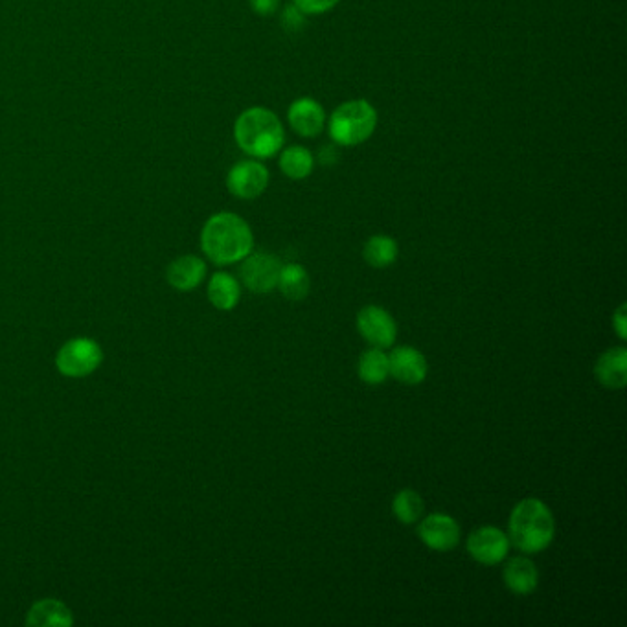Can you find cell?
<instances>
[{
    "mask_svg": "<svg viewBox=\"0 0 627 627\" xmlns=\"http://www.w3.org/2000/svg\"><path fill=\"white\" fill-rule=\"evenodd\" d=\"M201 247L210 262L230 265L251 254L254 236L243 217L232 212H219L206 221L201 232Z\"/></svg>",
    "mask_w": 627,
    "mask_h": 627,
    "instance_id": "cell-1",
    "label": "cell"
},
{
    "mask_svg": "<svg viewBox=\"0 0 627 627\" xmlns=\"http://www.w3.org/2000/svg\"><path fill=\"white\" fill-rule=\"evenodd\" d=\"M315 168V159L311 155V151L304 146H291V148L282 149L280 153V170L285 177L293 179V181H302L308 179Z\"/></svg>",
    "mask_w": 627,
    "mask_h": 627,
    "instance_id": "cell-19",
    "label": "cell"
},
{
    "mask_svg": "<svg viewBox=\"0 0 627 627\" xmlns=\"http://www.w3.org/2000/svg\"><path fill=\"white\" fill-rule=\"evenodd\" d=\"M376 127V109L366 100L341 103L328 120L331 140L342 148H354L363 144L374 135Z\"/></svg>",
    "mask_w": 627,
    "mask_h": 627,
    "instance_id": "cell-4",
    "label": "cell"
},
{
    "mask_svg": "<svg viewBox=\"0 0 627 627\" xmlns=\"http://www.w3.org/2000/svg\"><path fill=\"white\" fill-rule=\"evenodd\" d=\"M504 585L508 591L519 596H528L534 593L539 585V572L536 563L525 556H515L510 559L502 572Z\"/></svg>",
    "mask_w": 627,
    "mask_h": 627,
    "instance_id": "cell-13",
    "label": "cell"
},
{
    "mask_svg": "<svg viewBox=\"0 0 627 627\" xmlns=\"http://www.w3.org/2000/svg\"><path fill=\"white\" fill-rule=\"evenodd\" d=\"M269 170L260 160H241L228 171L227 188L238 199L251 201L267 190Z\"/></svg>",
    "mask_w": 627,
    "mask_h": 627,
    "instance_id": "cell-7",
    "label": "cell"
},
{
    "mask_svg": "<svg viewBox=\"0 0 627 627\" xmlns=\"http://www.w3.org/2000/svg\"><path fill=\"white\" fill-rule=\"evenodd\" d=\"M627 313L626 304H620V308L616 309L615 315H613V326H615L616 333L622 341L627 339Z\"/></svg>",
    "mask_w": 627,
    "mask_h": 627,
    "instance_id": "cell-26",
    "label": "cell"
},
{
    "mask_svg": "<svg viewBox=\"0 0 627 627\" xmlns=\"http://www.w3.org/2000/svg\"><path fill=\"white\" fill-rule=\"evenodd\" d=\"M276 287L287 300H293V302L304 300L308 297L309 287H311L308 271L300 263L282 265Z\"/></svg>",
    "mask_w": 627,
    "mask_h": 627,
    "instance_id": "cell-18",
    "label": "cell"
},
{
    "mask_svg": "<svg viewBox=\"0 0 627 627\" xmlns=\"http://www.w3.org/2000/svg\"><path fill=\"white\" fill-rule=\"evenodd\" d=\"M357 374L366 385H381L390 376L388 368V355L381 348H372L359 359Z\"/></svg>",
    "mask_w": 627,
    "mask_h": 627,
    "instance_id": "cell-21",
    "label": "cell"
},
{
    "mask_svg": "<svg viewBox=\"0 0 627 627\" xmlns=\"http://www.w3.org/2000/svg\"><path fill=\"white\" fill-rule=\"evenodd\" d=\"M287 120L298 137L315 138L319 137L326 126V113L317 100L298 98L289 105Z\"/></svg>",
    "mask_w": 627,
    "mask_h": 627,
    "instance_id": "cell-12",
    "label": "cell"
},
{
    "mask_svg": "<svg viewBox=\"0 0 627 627\" xmlns=\"http://www.w3.org/2000/svg\"><path fill=\"white\" fill-rule=\"evenodd\" d=\"M100 344L92 339H72L57 352V370L67 377H85L102 365Z\"/></svg>",
    "mask_w": 627,
    "mask_h": 627,
    "instance_id": "cell-5",
    "label": "cell"
},
{
    "mask_svg": "<svg viewBox=\"0 0 627 627\" xmlns=\"http://www.w3.org/2000/svg\"><path fill=\"white\" fill-rule=\"evenodd\" d=\"M251 2V8L254 13L262 15V17H269L273 15L278 6H280V0H249Z\"/></svg>",
    "mask_w": 627,
    "mask_h": 627,
    "instance_id": "cell-25",
    "label": "cell"
},
{
    "mask_svg": "<svg viewBox=\"0 0 627 627\" xmlns=\"http://www.w3.org/2000/svg\"><path fill=\"white\" fill-rule=\"evenodd\" d=\"M425 510L422 495L414 490H401L392 501V512L399 523L414 525L420 521Z\"/></svg>",
    "mask_w": 627,
    "mask_h": 627,
    "instance_id": "cell-22",
    "label": "cell"
},
{
    "mask_svg": "<svg viewBox=\"0 0 627 627\" xmlns=\"http://www.w3.org/2000/svg\"><path fill=\"white\" fill-rule=\"evenodd\" d=\"M208 298L212 306L221 311L236 308L241 298V287L238 280L228 273H216L208 284Z\"/></svg>",
    "mask_w": 627,
    "mask_h": 627,
    "instance_id": "cell-17",
    "label": "cell"
},
{
    "mask_svg": "<svg viewBox=\"0 0 627 627\" xmlns=\"http://www.w3.org/2000/svg\"><path fill=\"white\" fill-rule=\"evenodd\" d=\"M418 537L425 547L436 552H449L460 543L462 530L458 521L447 513H431L418 525Z\"/></svg>",
    "mask_w": 627,
    "mask_h": 627,
    "instance_id": "cell-10",
    "label": "cell"
},
{
    "mask_svg": "<svg viewBox=\"0 0 627 627\" xmlns=\"http://www.w3.org/2000/svg\"><path fill=\"white\" fill-rule=\"evenodd\" d=\"M282 263L269 252H254L243 258L240 276L243 285L258 295L271 293L278 285Z\"/></svg>",
    "mask_w": 627,
    "mask_h": 627,
    "instance_id": "cell-6",
    "label": "cell"
},
{
    "mask_svg": "<svg viewBox=\"0 0 627 627\" xmlns=\"http://www.w3.org/2000/svg\"><path fill=\"white\" fill-rule=\"evenodd\" d=\"M594 376L605 388L620 390L627 383V350L624 346H616L600 355L594 365Z\"/></svg>",
    "mask_w": 627,
    "mask_h": 627,
    "instance_id": "cell-14",
    "label": "cell"
},
{
    "mask_svg": "<svg viewBox=\"0 0 627 627\" xmlns=\"http://www.w3.org/2000/svg\"><path fill=\"white\" fill-rule=\"evenodd\" d=\"M306 24V15L298 10L295 4L287 6L282 15V26L285 32H298Z\"/></svg>",
    "mask_w": 627,
    "mask_h": 627,
    "instance_id": "cell-24",
    "label": "cell"
},
{
    "mask_svg": "<svg viewBox=\"0 0 627 627\" xmlns=\"http://www.w3.org/2000/svg\"><path fill=\"white\" fill-rule=\"evenodd\" d=\"M390 376L405 385H420L427 377V359L425 355L412 346H399L388 355Z\"/></svg>",
    "mask_w": 627,
    "mask_h": 627,
    "instance_id": "cell-11",
    "label": "cell"
},
{
    "mask_svg": "<svg viewBox=\"0 0 627 627\" xmlns=\"http://www.w3.org/2000/svg\"><path fill=\"white\" fill-rule=\"evenodd\" d=\"M205 274L206 263L197 256L186 254L170 263L166 278L173 289L188 293L194 291L195 287L205 280Z\"/></svg>",
    "mask_w": 627,
    "mask_h": 627,
    "instance_id": "cell-15",
    "label": "cell"
},
{
    "mask_svg": "<svg viewBox=\"0 0 627 627\" xmlns=\"http://www.w3.org/2000/svg\"><path fill=\"white\" fill-rule=\"evenodd\" d=\"M510 543L523 554H537L547 550L554 536L556 523L547 504L539 499H525L510 513Z\"/></svg>",
    "mask_w": 627,
    "mask_h": 627,
    "instance_id": "cell-3",
    "label": "cell"
},
{
    "mask_svg": "<svg viewBox=\"0 0 627 627\" xmlns=\"http://www.w3.org/2000/svg\"><path fill=\"white\" fill-rule=\"evenodd\" d=\"M357 331L374 348H390L396 342V320L381 306H366L357 313Z\"/></svg>",
    "mask_w": 627,
    "mask_h": 627,
    "instance_id": "cell-9",
    "label": "cell"
},
{
    "mask_svg": "<svg viewBox=\"0 0 627 627\" xmlns=\"http://www.w3.org/2000/svg\"><path fill=\"white\" fill-rule=\"evenodd\" d=\"M398 241L385 234H377L366 241L363 256L366 263L376 267V269H385L388 265L398 260Z\"/></svg>",
    "mask_w": 627,
    "mask_h": 627,
    "instance_id": "cell-20",
    "label": "cell"
},
{
    "mask_svg": "<svg viewBox=\"0 0 627 627\" xmlns=\"http://www.w3.org/2000/svg\"><path fill=\"white\" fill-rule=\"evenodd\" d=\"M234 138L241 151L252 159H271L284 149L285 129L273 111L251 107L238 116Z\"/></svg>",
    "mask_w": 627,
    "mask_h": 627,
    "instance_id": "cell-2",
    "label": "cell"
},
{
    "mask_svg": "<svg viewBox=\"0 0 627 627\" xmlns=\"http://www.w3.org/2000/svg\"><path fill=\"white\" fill-rule=\"evenodd\" d=\"M26 624L37 627H69L72 626V613L63 602L48 598L32 605V609L28 611Z\"/></svg>",
    "mask_w": 627,
    "mask_h": 627,
    "instance_id": "cell-16",
    "label": "cell"
},
{
    "mask_svg": "<svg viewBox=\"0 0 627 627\" xmlns=\"http://www.w3.org/2000/svg\"><path fill=\"white\" fill-rule=\"evenodd\" d=\"M341 0H293V4L297 6L304 15H322L333 10Z\"/></svg>",
    "mask_w": 627,
    "mask_h": 627,
    "instance_id": "cell-23",
    "label": "cell"
},
{
    "mask_svg": "<svg viewBox=\"0 0 627 627\" xmlns=\"http://www.w3.org/2000/svg\"><path fill=\"white\" fill-rule=\"evenodd\" d=\"M468 552L471 558L480 565H499L508 558L510 539L495 526H480L473 530L468 537Z\"/></svg>",
    "mask_w": 627,
    "mask_h": 627,
    "instance_id": "cell-8",
    "label": "cell"
}]
</instances>
